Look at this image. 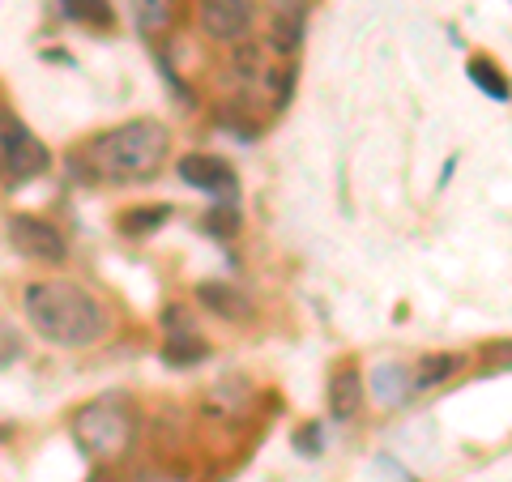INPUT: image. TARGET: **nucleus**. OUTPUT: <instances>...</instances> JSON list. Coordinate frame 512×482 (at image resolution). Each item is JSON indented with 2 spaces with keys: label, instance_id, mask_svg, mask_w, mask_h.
<instances>
[{
  "label": "nucleus",
  "instance_id": "nucleus-10",
  "mask_svg": "<svg viewBox=\"0 0 512 482\" xmlns=\"http://www.w3.org/2000/svg\"><path fill=\"white\" fill-rule=\"evenodd\" d=\"M128 13H133V26L141 35L158 39L175 22V0H128Z\"/></svg>",
  "mask_w": 512,
  "mask_h": 482
},
{
  "label": "nucleus",
  "instance_id": "nucleus-14",
  "mask_svg": "<svg viewBox=\"0 0 512 482\" xmlns=\"http://www.w3.org/2000/svg\"><path fill=\"white\" fill-rule=\"evenodd\" d=\"M205 355H210V346H205L201 337H192V333L171 337V342L163 346V359H167L171 367H192V363H201Z\"/></svg>",
  "mask_w": 512,
  "mask_h": 482
},
{
  "label": "nucleus",
  "instance_id": "nucleus-11",
  "mask_svg": "<svg viewBox=\"0 0 512 482\" xmlns=\"http://www.w3.org/2000/svg\"><path fill=\"white\" fill-rule=\"evenodd\" d=\"M410 389H414V376L406 372L402 363H380L376 367V401L380 406H397V401H406Z\"/></svg>",
  "mask_w": 512,
  "mask_h": 482
},
{
  "label": "nucleus",
  "instance_id": "nucleus-15",
  "mask_svg": "<svg viewBox=\"0 0 512 482\" xmlns=\"http://www.w3.org/2000/svg\"><path fill=\"white\" fill-rule=\"evenodd\" d=\"M64 18L86 22V26H107L111 22V5L107 0H60Z\"/></svg>",
  "mask_w": 512,
  "mask_h": 482
},
{
  "label": "nucleus",
  "instance_id": "nucleus-4",
  "mask_svg": "<svg viewBox=\"0 0 512 482\" xmlns=\"http://www.w3.org/2000/svg\"><path fill=\"white\" fill-rule=\"evenodd\" d=\"M9 244L22 256H30V261H43V265H60L64 256H69L64 235L47 218H35V214H13L9 218Z\"/></svg>",
  "mask_w": 512,
  "mask_h": 482
},
{
  "label": "nucleus",
  "instance_id": "nucleus-12",
  "mask_svg": "<svg viewBox=\"0 0 512 482\" xmlns=\"http://www.w3.org/2000/svg\"><path fill=\"white\" fill-rule=\"evenodd\" d=\"M167 218H171V205H137V210H128L116 227L124 235H150V231L163 227Z\"/></svg>",
  "mask_w": 512,
  "mask_h": 482
},
{
  "label": "nucleus",
  "instance_id": "nucleus-18",
  "mask_svg": "<svg viewBox=\"0 0 512 482\" xmlns=\"http://www.w3.org/2000/svg\"><path fill=\"white\" fill-rule=\"evenodd\" d=\"M22 355V346H18V337H13L5 325H0V363H13Z\"/></svg>",
  "mask_w": 512,
  "mask_h": 482
},
{
  "label": "nucleus",
  "instance_id": "nucleus-1",
  "mask_svg": "<svg viewBox=\"0 0 512 482\" xmlns=\"http://www.w3.org/2000/svg\"><path fill=\"white\" fill-rule=\"evenodd\" d=\"M22 316L30 320L43 342L82 350L94 346L107 333V308L94 299L86 286L64 278H39L22 291Z\"/></svg>",
  "mask_w": 512,
  "mask_h": 482
},
{
  "label": "nucleus",
  "instance_id": "nucleus-6",
  "mask_svg": "<svg viewBox=\"0 0 512 482\" xmlns=\"http://www.w3.org/2000/svg\"><path fill=\"white\" fill-rule=\"evenodd\" d=\"M47 167H52V154H47L43 141L18 120V128H13V141H9V158H5V180L9 184L39 180Z\"/></svg>",
  "mask_w": 512,
  "mask_h": 482
},
{
  "label": "nucleus",
  "instance_id": "nucleus-5",
  "mask_svg": "<svg viewBox=\"0 0 512 482\" xmlns=\"http://www.w3.org/2000/svg\"><path fill=\"white\" fill-rule=\"evenodd\" d=\"M197 18L210 39L244 43L252 30V18H256V0H197Z\"/></svg>",
  "mask_w": 512,
  "mask_h": 482
},
{
  "label": "nucleus",
  "instance_id": "nucleus-21",
  "mask_svg": "<svg viewBox=\"0 0 512 482\" xmlns=\"http://www.w3.org/2000/svg\"><path fill=\"white\" fill-rule=\"evenodd\" d=\"M491 363H495V367H512V342L495 346V350H491Z\"/></svg>",
  "mask_w": 512,
  "mask_h": 482
},
{
  "label": "nucleus",
  "instance_id": "nucleus-8",
  "mask_svg": "<svg viewBox=\"0 0 512 482\" xmlns=\"http://www.w3.org/2000/svg\"><path fill=\"white\" fill-rule=\"evenodd\" d=\"M325 401H329V414L338 423H350L359 414L363 406V376H359V367H338L329 380V389H325Z\"/></svg>",
  "mask_w": 512,
  "mask_h": 482
},
{
  "label": "nucleus",
  "instance_id": "nucleus-17",
  "mask_svg": "<svg viewBox=\"0 0 512 482\" xmlns=\"http://www.w3.org/2000/svg\"><path fill=\"white\" fill-rule=\"evenodd\" d=\"M13 128H18V116L9 111V103H0V180H5V158H9Z\"/></svg>",
  "mask_w": 512,
  "mask_h": 482
},
{
  "label": "nucleus",
  "instance_id": "nucleus-20",
  "mask_svg": "<svg viewBox=\"0 0 512 482\" xmlns=\"http://www.w3.org/2000/svg\"><path fill=\"white\" fill-rule=\"evenodd\" d=\"M269 5L278 9V18H299L303 13V0H269Z\"/></svg>",
  "mask_w": 512,
  "mask_h": 482
},
{
  "label": "nucleus",
  "instance_id": "nucleus-22",
  "mask_svg": "<svg viewBox=\"0 0 512 482\" xmlns=\"http://www.w3.org/2000/svg\"><path fill=\"white\" fill-rule=\"evenodd\" d=\"M94 482H107V478H94Z\"/></svg>",
  "mask_w": 512,
  "mask_h": 482
},
{
  "label": "nucleus",
  "instance_id": "nucleus-16",
  "mask_svg": "<svg viewBox=\"0 0 512 482\" xmlns=\"http://www.w3.org/2000/svg\"><path fill=\"white\" fill-rule=\"evenodd\" d=\"M470 77H474V82H478V86H483V90L491 94V99H508V82H504V73L495 69L491 60L474 56V60H470Z\"/></svg>",
  "mask_w": 512,
  "mask_h": 482
},
{
  "label": "nucleus",
  "instance_id": "nucleus-7",
  "mask_svg": "<svg viewBox=\"0 0 512 482\" xmlns=\"http://www.w3.org/2000/svg\"><path fill=\"white\" fill-rule=\"evenodd\" d=\"M180 180L188 188H201L210 197H235V171L218 154H184L180 158Z\"/></svg>",
  "mask_w": 512,
  "mask_h": 482
},
{
  "label": "nucleus",
  "instance_id": "nucleus-9",
  "mask_svg": "<svg viewBox=\"0 0 512 482\" xmlns=\"http://www.w3.org/2000/svg\"><path fill=\"white\" fill-rule=\"evenodd\" d=\"M197 299H201L210 312H218V316H231V320H248V316H252L248 295L235 291V286H227V282H201V286H197Z\"/></svg>",
  "mask_w": 512,
  "mask_h": 482
},
{
  "label": "nucleus",
  "instance_id": "nucleus-2",
  "mask_svg": "<svg viewBox=\"0 0 512 482\" xmlns=\"http://www.w3.org/2000/svg\"><path fill=\"white\" fill-rule=\"evenodd\" d=\"M167 150H171V137L158 120H128L120 128H111V133L94 137L86 158L111 184H141L163 171Z\"/></svg>",
  "mask_w": 512,
  "mask_h": 482
},
{
  "label": "nucleus",
  "instance_id": "nucleus-3",
  "mask_svg": "<svg viewBox=\"0 0 512 482\" xmlns=\"http://www.w3.org/2000/svg\"><path fill=\"white\" fill-rule=\"evenodd\" d=\"M73 440L82 444V453H90L94 461H111L133 444V414H128L120 401H90L73 419Z\"/></svg>",
  "mask_w": 512,
  "mask_h": 482
},
{
  "label": "nucleus",
  "instance_id": "nucleus-13",
  "mask_svg": "<svg viewBox=\"0 0 512 482\" xmlns=\"http://www.w3.org/2000/svg\"><path fill=\"white\" fill-rule=\"evenodd\" d=\"M457 367H461L457 355H427L419 363V372H414V389H436V384H444Z\"/></svg>",
  "mask_w": 512,
  "mask_h": 482
},
{
  "label": "nucleus",
  "instance_id": "nucleus-19",
  "mask_svg": "<svg viewBox=\"0 0 512 482\" xmlns=\"http://www.w3.org/2000/svg\"><path fill=\"white\" fill-rule=\"evenodd\" d=\"M210 227H214V231H227V235L239 227V218H235V210H231V205H227V214H222V205H218V214L210 218Z\"/></svg>",
  "mask_w": 512,
  "mask_h": 482
}]
</instances>
